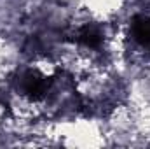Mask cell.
Returning <instances> with one entry per match:
<instances>
[{"mask_svg": "<svg viewBox=\"0 0 150 149\" xmlns=\"http://www.w3.org/2000/svg\"><path fill=\"white\" fill-rule=\"evenodd\" d=\"M77 42L86 46V47H91V49H96L101 46L103 42V35L98 28L94 27H84L77 32Z\"/></svg>", "mask_w": 150, "mask_h": 149, "instance_id": "obj_3", "label": "cell"}, {"mask_svg": "<svg viewBox=\"0 0 150 149\" xmlns=\"http://www.w3.org/2000/svg\"><path fill=\"white\" fill-rule=\"evenodd\" d=\"M49 81H47V77H44L42 74H38V72H25V74L21 75V88H23V91L28 95V97H32V98H42V97H45V93H47V90H49Z\"/></svg>", "mask_w": 150, "mask_h": 149, "instance_id": "obj_1", "label": "cell"}, {"mask_svg": "<svg viewBox=\"0 0 150 149\" xmlns=\"http://www.w3.org/2000/svg\"><path fill=\"white\" fill-rule=\"evenodd\" d=\"M131 37L143 49L150 51V16H136L131 23Z\"/></svg>", "mask_w": 150, "mask_h": 149, "instance_id": "obj_2", "label": "cell"}]
</instances>
